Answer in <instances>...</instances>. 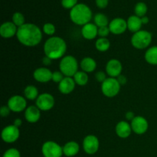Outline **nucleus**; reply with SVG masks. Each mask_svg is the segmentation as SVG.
Instances as JSON below:
<instances>
[{
  "instance_id": "obj_20",
  "label": "nucleus",
  "mask_w": 157,
  "mask_h": 157,
  "mask_svg": "<svg viewBox=\"0 0 157 157\" xmlns=\"http://www.w3.org/2000/svg\"><path fill=\"white\" fill-rule=\"evenodd\" d=\"M115 131L117 135L119 137L125 139L129 137L131 134V132L133 131L131 128V125L127 121H120L115 127Z\"/></svg>"
},
{
  "instance_id": "obj_39",
  "label": "nucleus",
  "mask_w": 157,
  "mask_h": 157,
  "mask_svg": "<svg viewBox=\"0 0 157 157\" xmlns=\"http://www.w3.org/2000/svg\"><path fill=\"white\" fill-rule=\"evenodd\" d=\"M117 79L118 82H119V84H121V86L125 85L127 82V78H126V76H124V75H121L120 76H118L117 78Z\"/></svg>"
},
{
  "instance_id": "obj_25",
  "label": "nucleus",
  "mask_w": 157,
  "mask_h": 157,
  "mask_svg": "<svg viewBox=\"0 0 157 157\" xmlns=\"http://www.w3.org/2000/svg\"><path fill=\"white\" fill-rule=\"evenodd\" d=\"M24 96L26 99L30 101L36 100L39 96L38 88L33 85H28L24 90Z\"/></svg>"
},
{
  "instance_id": "obj_38",
  "label": "nucleus",
  "mask_w": 157,
  "mask_h": 157,
  "mask_svg": "<svg viewBox=\"0 0 157 157\" xmlns=\"http://www.w3.org/2000/svg\"><path fill=\"white\" fill-rule=\"evenodd\" d=\"M96 5L99 9H105L108 5V0H96Z\"/></svg>"
},
{
  "instance_id": "obj_9",
  "label": "nucleus",
  "mask_w": 157,
  "mask_h": 157,
  "mask_svg": "<svg viewBox=\"0 0 157 157\" xmlns=\"http://www.w3.org/2000/svg\"><path fill=\"white\" fill-rule=\"evenodd\" d=\"M2 139L5 143L12 144L18 140L20 136L19 128L15 125H9L4 127L2 131Z\"/></svg>"
},
{
  "instance_id": "obj_22",
  "label": "nucleus",
  "mask_w": 157,
  "mask_h": 157,
  "mask_svg": "<svg viewBox=\"0 0 157 157\" xmlns=\"http://www.w3.org/2000/svg\"><path fill=\"white\" fill-rule=\"evenodd\" d=\"M127 29L130 32L136 33V32L140 31L141 27L143 25V23L141 21V18L136 16V15H131L128 18L127 21Z\"/></svg>"
},
{
  "instance_id": "obj_42",
  "label": "nucleus",
  "mask_w": 157,
  "mask_h": 157,
  "mask_svg": "<svg viewBox=\"0 0 157 157\" xmlns=\"http://www.w3.org/2000/svg\"><path fill=\"white\" fill-rule=\"evenodd\" d=\"M21 124H22V121H21V119H19V118H17V119H15V121H14L13 125H15V127L19 128V127L21 126Z\"/></svg>"
},
{
  "instance_id": "obj_31",
  "label": "nucleus",
  "mask_w": 157,
  "mask_h": 157,
  "mask_svg": "<svg viewBox=\"0 0 157 157\" xmlns=\"http://www.w3.org/2000/svg\"><path fill=\"white\" fill-rule=\"evenodd\" d=\"M55 26L52 23H45L43 26V32L49 36H52L55 33Z\"/></svg>"
},
{
  "instance_id": "obj_32",
  "label": "nucleus",
  "mask_w": 157,
  "mask_h": 157,
  "mask_svg": "<svg viewBox=\"0 0 157 157\" xmlns=\"http://www.w3.org/2000/svg\"><path fill=\"white\" fill-rule=\"evenodd\" d=\"M61 5L64 9H72L78 5V0H61Z\"/></svg>"
},
{
  "instance_id": "obj_18",
  "label": "nucleus",
  "mask_w": 157,
  "mask_h": 157,
  "mask_svg": "<svg viewBox=\"0 0 157 157\" xmlns=\"http://www.w3.org/2000/svg\"><path fill=\"white\" fill-rule=\"evenodd\" d=\"M81 35L87 40L94 39L98 35V27L94 23H87L81 29Z\"/></svg>"
},
{
  "instance_id": "obj_7",
  "label": "nucleus",
  "mask_w": 157,
  "mask_h": 157,
  "mask_svg": "<svg viewBox=\"0 0 157 157\" xmlns=\"http://www.w3.org/2000/svg\"><path fill=\"white\" fill-rule=\"evenodd\" d=\"M41 152L44 157H61L63 147L54 141H47L41 147Z\"/></svg>"
},
{
  "instance_id": "obj_17",
  "label": "nucleus",
  "mask_w": 157,
  "mask_h": 157,
  "mask_svg": "<svg viewBox=\"0 0 157 157\" xmlns=\"http://www.w3.org/2000/svg\"><path fill=\"white\" fill-rule=\"evenodd\" d=\"M75 85L76 83L74 78L71 77H64V79L58 84V90L63 94H69L74 91Z\"/></svg>"
},
{
  "instance_id": "obj_12",
  "label": "nucleus",
  "mask_w": 157,
  "mask_h": 157,
  "mask_svg": "<svg viewBox=\"0 0 157 157\" xmlns=\"http://www.w3.org/2000/svg\"><path fill=\"white\" fill-rule=\"evenodd\" d=\"M130 125H131L132 130L138 135H142L145 133L149 127L148 121L142 116L135 117L134 119L131 121Z\"/></svg>"
},
{
  "instance_id": "obj_8",
  "label": "nucleus",
  "mask_w": 157,
  "mask_h": 157,
  "mask_svg": "<svg viewBox=\"0 0 157 157\" xmlns=\"http://www.w3.org/2000/svg\"><path fill=\"white\" fill-rule=\"evenodd\" d=\"M7 106L9 107L11 111L15 112V113H20L26 110L27 101L24 97L20 96V95H14L9 99Z\"/></svg>"
},
{
  "instance_id": "obj_24",
  "label": "nucleus",
  "mask_w": 157,
  "mask_h": 157,
  "mask_svg": "<svg viewBox=\"0 0 157 157\" xmlns=\"http://www.w3.org/2000/svg\"><path fill=\"white\" fill-rule=\"evenodd\" d=\"M146 61L152 65H157V46L149 48L144 55Z\"/></svg>"
},
{
  "instance_id": "obj_11",
  "label": "nucleus",
  "mask_w": 157,
  "mask_h": 157,
  "mask_svg": "<svg viewBox=\"0 0 157 157\" xmlns=\"http://www.w3.org/2000/svg\"><path fill=\"white\" fill-rule=\"evenodd\" d=\"M100 147L99 140L94 135H88L83 140V148L87 154H94L98 152Z\"/></svg>"
},
{
  "instance_id": "obj_34",
  "label": "nucleus",
  "mask_w": 157,
  "mask_h": 157,
  "mask_svg": "<svg viewBox=\"0 0 157 157\" xmlns=\"http://www.w3.org/2000/svg\"><path fill=\"white\" fill-rule=\"evenodd\" d=\"M64 75L61 73V71H54L52 74V81H54L55 83H58L59 84L61 81L64 78Z\"/></svg>"
},
{
  "instance_id": "obj_41",
  "label": "nucleus",
  "mask_w": 157,
  "mask_h": 157,
  "mask_svg": "<svg viewBox=\"0 0 157 157\" xmlns=\"http://www.w3.org/2000/svg\"><path fill=\"white\" fill-rule=\"evenodd\" d=\"M135 114L132 111H128L126 113V119L129 121H132L135 118Z\"/></svg>"
},
{
  "instance_id": "obj_6",
  "label": "nucleus",
  "mask_w": 157,
  "mask_h": 157,
  "mask_svg": "<svg viewBox=\"0 0 157 157\" xmlns=\"http://www.w3.org/2000/svg\"><path fill=\"white\" fill-rule=\"evenodd\" d=\"M121 87L117 78H107L101 84V91L107 98H113L119 94Z\"/></svg>"
},
{
  "instance_id": "obj_29",
  "label": "nucleus",
  "mask_w": 157,
  "mask_h": 157,
  "mask_svg": "<svg viewBox=\"0 0 157 157\" xmlns=\"http://www.w3.org/2000/svg\"><path fill=\"white\" fill-rule=\"evenodd\" d=\"M147 10H148V8L144 2H138L134 8L135 14H136V16L140 17V18L145 16Z\"/></svg>"
},
{
  "instance_id": "obj_28",
  "label": "nucleus",
  "mask_w": 157,
  "mask_h": 157,
  "mask_svg": "<svg viewBox=\"0 0 157 157\" xmlns=\"http://www.w3.org/2000/svg\"><path fill=\"white\" fill-rule=\"evenodd\" d=\"M94 24L96 25L98 28L104 27V26L109 25L108 18H107V17L104 14H102V13L96 14L94 18Z\"/></svg>"
},
{
  "instance_id": "obj_43",
  "label": "nucleus",
  "mask_w": 157,
  "mask_h": 157,
  "mask_svg": "<svg viewBox=\"0 0 157 157\" xmlns=\"http://www.w3.org/2000/svg\"><path fill=\"white\" fill-rule=\"evenodd\" d=\"M141 21H142L143 25H146L149 22V18L147 16H144L141 18Z\"/></svg>"
},
{
  "instance_id": "obj_36",
  "label": "nucleus",
  "mask_w": 157,
  "mask_h": 157,
  "mask_svg": "<svg viewBox=\"0 0 157 157\" xmlns=\"http://www.w3.org/2000/svg\"><path fill=\"white\" fill-rule=\"evenodd\" d=\"M95 78L98 82H101L102 84L107 79V77H106V74L104 71H98L95 74Z\"/></svg>"
},
{
  "instance_id": "obj_5",
  "label": "nucleus",
  "mask_w": 157,
  "mask_h": 157,
  "mask_svg": "<svg viewBox=\"0 0 157 157\" xmlns=\"http://www.w3.org/2000/svg\"><path fill=\"white\" fill-rule=\"evenodd\" d=\"M152 34L147 31L140 30L139 32L133 33L131 38V44L135 48L142 50L150 46L151 44Z\"/></svg>"
},
{
  "instance_id": "obj_14",
  "label": "nucleus",
  "mask_w": 157,
  "mask_h": 157,
  "mask_svg": "<svg viewBox=\"0 0 157 157\" xmlns=\"http://www.w3.org/2000/svg\"><path fill=\"white\" fill-rule=\"evenodd\" d=\"M110 32L113 35H121L127 29V21L121 18H113L108 25Z\"/></svg>"
},
{
  "instance_id": "obj_3",
  "label": "nucleus",
  "mask_w": 157,
  "mask_h": 157,
  "mask_svg": "<svg viewBox=\"0 0 157 157\" xmlns=\"http://www.w3.org/2000/svg\"><path fill=\"white\" fill-rule=\"evenodd\" d=\"M70 18L75 24L84 26L90 23L92 18V12L87 5L80 3L71 9Z\"/></svg>"
},
{
  "instance_id": "obj_13",
  "label": "nucleus",
  "mask_w": 157,
  "mask_h": 157,
  "mask_svg": "<svg viewBox=\"0 0 157 157\" xmlns=\"http://www.w3.org/2000/svg\"><path fill=\"white\" fill-rule=\"evenodd\" d=\"M123 70V66L121 61L117 59H110L106 65V73L110 78H117L121 75Z\"/></svg>"
},
{
  "instance_id": "obj_26",
  "label": "nucleus",
  "mask_w": 157,
  "mask_h": 157,
  "mask_svg": "<svg viewBox=\"0 0 157 157\" xmlns=\"http://www.w3.org/2000/svg\"><path fill=\"white\" fill-rule=\"evenodd\" d=\"M110 47V42L108 38H99L95 42V48L101 52H105L109 50Z\"/></svg>"
},
{
  "instance_id": "obj_30",
  "label": "nucleus",
  "mask_w": 157,
  "mask_h": 157,
  "mask_svg": "<svg viewBox=\"0 0 157 157\" xmlns=\"http://www.w3.org/2000/svg\"><path fill=\"white\" fill-rule=\"evenodd\" d=\"M25 17L21 12H15L12 15V22L18 28L21 27L23 25L25 24Z\"/></svg>"
},
{
  "instance_id": "obj_27",
  "label": "nucleus",
  "mask_w": 157,
  "mask_h": 157,
  "mask_svg": "<svg viewBox=\"0 0 157 157\" xmlns=\"http://www.w3.org/2000/svg\"><path fill=\"white\" fill-rule=\"evenodd\" d=\"M76 84L79 86H84L88 82V75L87 73L83 71H78L75 76L73 77Z\"/></svg>"
},
{
  "instance_id": "obj_4",
  "label": "nucleus",
  "mask_w": 157,
  "mask_h": 157,
  "mask_svg": "<svg viewBox=\"0 0 157 157\" xmlns=\"http://www.w3.org/2000/svg\"><path fill=\"white\" fill-rule=\"evenodd\" d=\"M59 69L65 77H74L78 71V62L72 55H66L61 58Z\"/></svg>"
},
{
  "instance_id": "obj_10",
  "label": "nucleus",
  "mask_w": 157,
  "mask_h": 157,
  "mask_svg": "<svg viewBox=\"0 0 157 157\" xmlns=\"http://www.w3.org/2000/svg\"><path fill=\"white\" fill-rule=\"evenodd\" d=\"M55 98L48 93L39 94L36 99V106L42 111H48L55 106Z\"/></svg>"
},
{
  "instance_id": "obj_35",
  "label": "nucleus",
  "mask_w": 157,
  "mask_h": 157,
  "mask_svg": "<svg viewBox=\"0 0 157 157\" xmlns=\"http://www.w3.org/2000/svg\"><path fill=\"white\" fill-rule=\"evenodd\" d=\"M110 33V31L108 26L98 28V36H100V38H107Z\"/></svg>"
},
{
  "instance_id": "obj_23",
  "label": "nucleus",
  "mask_w": 157,
  "mask_h": 157,
  "mask_svg": "<svg viewBox=\"0 0 157 157\" xmlns=\"http://www.w3.org/2000/svg\"><path fill=\"white\" fill-rule=\"evenodd\" d=\"M80 66L83 71L86 72V73H91V72L94 71L95 69L97 68V63L94 58L86 57L81 60Z\"/></svg>"
},
{
  "instance_id": "obj_33",
  "label": "nucleus",
  "mask_w": 157,
  "mask_h": 157,
  "mask_svg": "<svg viewBox=\"0 0 157 157\" xmlns=\"http://www.w3.org/2000/svg\"><path fill=\"white\" fill-rule=\"evenodd\" d=\"M2 157H21V155L17 149L11 148L5 152Z\"/></svg>"
},
{
  "instance_id": "obj_40",
  "label": "nucleus",
  "mask_w": 157,
  "mask_h": 157,
  "mask_svg": "<svg viewBox=\"0 0 157 157\" xmlns=\"http://www.w3.org/2000/svg\"><path fill=\"white\" fill-rule=\"evenodd\" d=\"M52 63V60L51 58H49L48 57L44 56V58H42V64H44V66H49L51 65Z\"/></svg>"
},
{
  "instance_id": "obj_1",
  "label": "nucleus",
  "mask_w": 157,
  "mask_h": 157,
  "mask_svg": "<svg viewBox=\"0 0 157 157\" xmlns=\"http://www.w3.org/2000/svg\"><path fill=\"white\" fill-rule=\"evenodd\" d=\"M17 39L21 44L27 47H34L40 44L42 39V32L39 27L32 23H25L18 28Z\"/></svg>"
},
{
  "instance_id": "obj_21",
  "label": "nucleus",
  "mask_w": 157,
  "mask_h": 157,
  "mask_svg": "<svg viewBox=\"0 0 157 157\" xmlns=\"http://www.w3.org/2000/svg\"><path fill=\"white\" fill-rule=\"evenodd\" d=\"M80 150L79 144L75 141H69L63 147V153L67 157L76 156Z\"/></svg>"
},
{
  "instance_id": "obj_2",
  "label": "nucleus",
  "mask_w": 157,
  "mask_h": 157,
  "mask_svg": "<svg viewBox=\"0 0 157 157\" xmlns=\"http://www.w3.org/2000/svg\"><path fill=\"white\" fill-rule=\"evenodd\" d=\"M66 51H67V44L61 37L52 36L48 38L44 42V55L52 60L59 59L64 57Z\"/></svg>"
},
{
  "instance_id": "obj_16",
  "label": "nucleus",
  "mask_w": 157,
  "mask_h": 157,
  "mask_svg": "<svg viewBox=\"0 0 157 157\" xmlns=\"http://www.w3.org/2000/svg\"><path fill=\"white\" fill-rule=\"evenodd\" d=\"M18 27L12 21H6L0 27V35L4 38H11L16 35Z\"/></svg>"
},
{
  "instance_id": "obj_15",
  "label": "nucleus",
  "mask_w": 157,
  "mask_h": 157,
  "mask_svg": "<svg viewBox=\"0 0 157 157\" xmlns=\"http://www.w3.org/2000/svg\"><path fill=\"white\" fill-rule=\"evenodd\" d=\"M52 71L48 67H41L35 70L33 73L34 79L39 83H47L52 80Z\"/></svg>"
},
{
  "instance_id": "obj_37",
  "label": "nucleus",
  "mask_w": 157,
  "mask_h": 157,
  "mask_svg": "<svg viewBox=\"0 0 157 157\" xmlns=\"http://www.w3.org/2000/svg\"><path fill=\"white\" fill-rule=\"evenodd\" d=\"M10 112L11 110L8 106H2L0 109V113H1V116L2 117H6L9 116L10 114Z\"/></svg>"
},
{
  "instance_id": "obj_19",
  "label": "nucleus",
  "mask_w": 157,
  "mask_h": 157,
  "mask_svg": "<svg viewBox=\"0 0 157 157\" xmlns=\"http://www.w3.org/2000/svg\"><path fill=\"white\" fill-rule=\"evenodd\" d=\"M25 117L29 123L35 124L41 117V110L37 106H30L25 110Z\"/></svg>"
}]
</instances>
